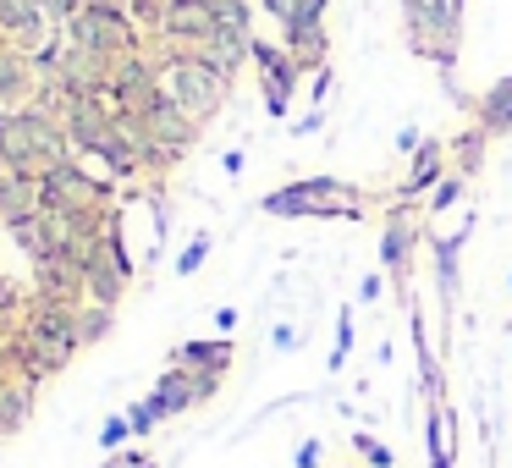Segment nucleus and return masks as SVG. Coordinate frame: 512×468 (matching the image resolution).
Segmentation results:
<instances>
[{"mask_svg":"<svg viewBox=\"0 0 512 468\" xmlns=\"http://www.w3.org/2000/svg\"><path fill=\"white\" fill-rule=\"evenodd\" d=\"M259 210L276 215V221H364L375 210V193L342 177H298L270 188Z\"/></svg>","mask_w":512,"mask_h":468,"instance_id":"f257e3e1","label":"nucleus"},{"mask_svg":"<svg viewBox=\"0 0 512 468\" xmlns=\"http://www.w3.org/2000/svg\"><path fill=\"white\" fill-rule=\"evenodd\" d=\"M67 155H72V144L50 111H39V105H12L6 111L0 105V160H6V171H17V177H45Z\"/></svg>","mask_w":512,"mask_h":468,"instance_id":"f03ea898","label":"nucleus"},{"mask_svg":"<svg viewBox=\"0 0 512 468\" xmlns=\"http://www.w3.org/2000/svg\"><path fill=\"white\" fill-rule=\"evenodd\" d=\"M463 17H468V0H402V45L446 78V72H457Z\"/></svg>","mask_w":512,"mask_h":468,"instance_id":"7ed1b4c3","label":"nucleus"},{"mask_svg":"<svg viewBox=\"0 0 512 468\" xmlns=\"http://www.w3.org/2000/svg\"><path fill=\"white\" fill-rule=\"evenodd\" d=\"M61 34H67V45L89 50L100 61H122L133 50H144V34L127 17V0H83V12L72 23H61Z\"/></svg>","mask_w":512,"mask_h":468,"instance_id":"20e7f679","label":"nucleus"},{"mask_svg":"<svg viewBox=\"0 0 512 468\" xmlns=\"http://www.w3.org/2000/svg\"><path fill=\"white\" fill-rule=\"evenodd\" d=\"M39 204L50 215H100V210H116V188L105 177H94L89 160L67 155L61 166H50L39 177Z\"/></svg>","mask_w":512,"mask_h":468,"instance_id":"39448f33","label":"nucleus"},{"mask_svg":"<svg viewBox=\"0 0 512 468\" xmlns=\"http://www.w3.org/2000/svg\"><path fill=\"white\" fill-rule=\"evenodd\" d=\"M430 243V221H424L419 204H386L380 210V270L391 276V287L408 292L413 281V259Z\"/></svg>","mask_w":512,"mask_h":468,"instance_id":"423d86ee","label":"nucleus"},{"mask_svg":"<svg viewBox=\"0 0 512 468\" xmlns=\"http://www.w3.org/2000/svg\"><path fill=\"white\" fill-rule=\"evenodd\" d=\"M160 94H166V72H160V61H149V50H133V56L111 61V83H105V94H94V100H105L116 116H138L144 105H155Z\"/></svg>","mask_w":512,"mask_h":468,"instance_id":"0eeeda50","label":"nucleus"},{"mask_svg":"<svg viewBox=\"0 0 512 468\" xmlns=\"http://www.w3.org/2000/svg\"><path fill=\"white\" fill-rule=\"evenodd\" d=\"M166 94L182 105V111L193 116L199 127H210L215 116H221V105H226V94H232V83L221 78V72H210L204 61H171L166 67Z\"/></svg>","mask_w":512,"mask_h":468,"instance_id":"6e6552de","label":"nucleus"},{"mask_svg":"<svg viewBox=\"0 0 512 468\" xmlns=\"http://www.w3.org/2000/svg\"><path fill=\"white\" fill-rule=\"evenodd\" d=\"M254 72H259V100H265V111L276 122H292V94L303 83V67L287 56V45L254 34Z\"/></svg>","mask_w":512,"mask_h":468,"instance_id":"1a4fd4ad","label":"nucleus"},{"mask_svg":"<svg viewBox=\"0 0 512 468\" xmlns=\"http://www.w3.org/2000/svg\"><path fill=\"white\" fill-rule=\"evenodd\" d=\"M474 210L463 215V221L452 226V232H430V259H435V292H441V309H452L457 303V281H463V248H468V237H474Z\"/></svg>","mask_w":512,"mask_h":468,"instance_id":"9d476101","label":"nucleus"},{"mask_svg":"<svg viewBox=\"0 0 512 468\" xmlns=\"http://www.w3.org/2000/svg\"><path fill=\"white\" fill-rule=\"evenodd\" d=\"M138 122H144V127H149V138H155L160 149H171L177 160H188V155H193V144H199V122H193V116L182 111V105L171 100V94H160L155 105H144V111H138Z\"/></svg>","mask_w":512,"mask_h":468,"instance_id":"9b49d317","label":"nucleus"},{"mask_svg":"<svg viewBox=\"0 0 512 468\" xmlns=\"http://www.w3.org/2000/svg\"><path fill=\"white\" fill-rule=\"evenodd\" d=\"M193 61H204L210 72H221L226 83L243 78V67H254V34H237V28H210V34L193 45Z\"/></svg>","mask_w":512,"mask_h":468,"instance_id":"f8f14e48","label":"nucleus"},{"mask_svg":"<svg viewBox=\"0 0 512 468\" xmlns=\"http://www.w3.org/2000/svg\"><path fill=\"white\" fill-rule=\"evenodd\" d=\"M446 171H452V166H446V138H424V149L408 160V177L391 188L386 204H419V210H424V199L435 193V182H441Z\"/></svg>","mask_w":512,"mask_h":468,"instance_id":"ddd939ff","label":"nucleus"},{"mask_svg":"<svg viewBox=\"0 0 512 468\" xmlns=\"http://www.w3.org/2000/svg\"><path fill=\"white\" fill-rule=\"evenodd\" d=\"M28 298L61 303V309H83V303H89V287H83V265H72V259H45V265H34Z\"/></svg>","mask_w":512,"mask_h":468,"instance_id":"4468645a","label":"nucleus"},{"mask_svg":"<svg viewBox=\"0 0 512 468\" xmlns=\"http://www.w3.org/2000/svg\"><path fill=\"white\" fill-rule=\"evenodd\" d=\"M177 369H199V375H226L237 364V342L232 336H193V342H177L171 353Z\"/></svg>","mask_w":512,"mask_h":468,"instance_id":"2eb2a0df","label":"nucleus"},{"mask_svg":"<svg viewBox=\"0 0 512 468\" xmlns=\"http://www.w3.org/2000/svg\"><path fill=\"white\" fill-rule=\"evenodd\" d=\"M215 28L210 17V0H171L166 6V28H160V39H171V45H182L193 56V45H199L204 34Z\"/></svg>","mask_w":512,"mask_h":468,"instance_id":"dca6fc26","label":"nucleus"},{"mask_svg":"<svg viewBox=\"0 0 512 468\" xmlns=\"http://www.w3.org/2000/svg\"><path fill=\"white\" fill-rule=\"evenodd\" d=\"M424 457H430V468H457V413H452V402H430V408H424Z\"/></svg>","mask_w":512,"mask_h":468,"instance_id":"f3484780","label":"nucleus"},{"mask_svg":"<svg viewBox=\"0 0 512 468\" xmlns=\"http://www.w3.org/2000/svg\"><path fill=\"white\" fill-rule=\"evenodd\" d=\"M408 331H413V358H419V391L424 402H446V375H441V358H435V342L424 331V309L408 303Z\"/></svg>","mask_w":512,"mask_h":468,"instance_id":"a211bd4d","label":"nucleus"},{"mask_svg":"<svg viewBox=\"0 0 512 468\" xmlns=\"http://www.w3.org/2000/svg\"><path fill=\"white\" fill-rule=\"evenodd\" d=\"M149 408L160 413V424L166 419H177V413H188V408H199V391H193V369H160V380L149 386Z\"/></svg>","mask_w":512,"mask_h":468,"instance_id":"6ab92c4d","label":"nucleus"},{"mask_svg":"<svg viewBox=\"0 0 512 468\" xmlns=\"http://www.w3.org/2000/svg\"><path fill=\"white\" fill-rule=\"evenodd\" d=\"M34 89H39V78H34L28 50H17V45L0 39V105H6V111H12V105H28Z\"/></svg>","mask_w":512,"mask_h":468,"instance_id":"aec40b11","label":"nucleus"},{"mask_svg":"<svg viewBox=\"0 0 512 468\" xmlns=\"http://www.w3.org/2000/svg\"><path fill=\"white\" fill-rule=\"evenodd\" d=\"M39 210H45V204H39V177H17V171H6V177H0V226L12 232V226L34 221Z\"/></svg>","mask_w":512,"mask_h":468,"instance_id":"412c9836","label":"nucleus"},{"mask_svg":"<svg viewBox=\"0 0 512 468\" xmlns=\"http://www.w3.org/2000/svg\"><path fill=\"white\" fill-rule=\"evenodd\" d=\"M485 155H490V133L479 122L457 127V133L446 138V166H452L457 177H479V171H485Z\"/></svg>","mask_w":512,"mask_h":468,"instance_id":"4be33fe9","label":"nucleus"},{"mask_svg":"<svg viewBox=\"0 0 512 468\" xmlns=\"http://www.w3.org/2000/svg\"><path fill=\"white\" fill-rule=\"evenodd\" d=\"M281 45H287V56L298 61L303 72H320V67H331V28H325V23L287 28V34H281Z\"/></svg>","mask_w":512,"mask_h":468,"instance_id":"5701e85b","label":"nucleus"},{"mask_svg":"<svg viewBox=\"0 0 512 468\" xmlns=\"http://www.w3.org/2000/svg\"><path fill=\"white\" fill-rule=\"evenodd\" d=\"M474 122L485 127L490 138H512V72L496 78L485 94H474Z\"/></svg>","mask_w":512,"mask_h":468,"instance_id":"b1692460","label":"nucleus"},{"mask_svg":"<svg viewBox=\"0 0 512 468\" xmlns=\"http://www.w3.org/2000/svg\"><path fill=\"white\" fill-rule=\"evenodd\" d=\"M100 160L105 171H111V177H122V182H138L144 177V166H138V149H133V138L122 133V127H111V133H105V144H100Z\"/></svg>","mask_w":512,"mask_h":468,"instance_id":"393cba45","label":"nucleus"},{"mask_svg":"<svg viewBox=\"0 0 512 468\" xmlns=\"http://www.w3.org/2000/svg\"><path fill=\"white\" fill-rule=\"evenodd\" d=\"M12 243L28 254V265H45V259H61L56 254V243H50V226H45V210L34 215V221H23V226H12Z\"/></svg>","mask_w":512,"mask_h":468,"instance_id":"a878e982","label":"nucleus"},{"mask_svg":"<svg viewBox=\"0 0 512 468\" xmlns=\"http://www.w3.org/2000/svg\"><path fill=\"white\" fill-rule=\"evenodd\" d=\"M259 12L276 17L281 34H287V28H303V23H325V12H314L309 0H259Z\"/></svg>","mask_w":512,"mask_h":468,"instance_id":"bb28decb","label":"nucleus"},{"mask_svg":"<svg viewBox=\"0 0 512 468\" xmlns=\"http://www.w3.org/2000/svg\"><path fill=\"white\" fill-rule=\"evenodd\" d=\"M111 325H116V309H105V303H83L78 309V342L100 347L105 336H111Z\"/></svg>","mask_w":512,"mask_h":468,"instance_id":"cd10ccee","label":"nucleus"},{"mask_svg":"<svg viewBox=\"0 0 512 468\" xmlns=\"http://www.w3.org/2000/svg\"><path fill=\"white\" fill-rule=\"evenodd\" d=\"M254 12H259V0H210L215 28H237V34H254Z\"/></svg>","mask_w":512,"mask_h":468,"instance_id":"c85d7f7f","label":"nucleus"},{"mask_svg":"<svg viewBox=\"0 0 512 468\" xmlns=\"http://www.w3.org/2000/svg\"><path fill=\"white\" fill-rule=\"evenodd\" d=\"M463 193H468V177H457V171H446V177L435 182V193L424 199V221H435V215L457 210V204H463Z\"/></svg>","mask_w":512,"mask_h":468,"instance_id":"c756f323","label":"nucleus"},{"mask_svg":"<svg viewBox=\"0 0 512 468\" xmlns=\"http://www.w3.org/2000/svg\"><path fill=\"white\" fill-rule=\"evenodd\" d=\"M353 452H358L364 468H397V452H391L375 430H353Z\"/></svg>","mask_w":512,"mask_h":468,"instance_id":"7c9ffc66","label":"nucleus"},{"mask_svg":"<svg viewBox=\"0 0 512 468\" xmlns=\"http://www.w3.org/2000/svg\"><path fill=\"white\" fill-rule=\"evenodd\" d=\"M347 358H353V309L336 314V342H331V358H325V364H331V375H342Z\"/></svg>","mask_w":512,"mask_h":468,"instance_id":"2f4dec72","label":"nucleus"},{"mask_svg":"<svg viewBox=\"0 0 512 468\" xmlns=\"http://www.w3.org/2000/svg\"><path fill=\"white\" fill-rule=\"evenodd\" d=\"M210 248H215V237H210V232H193V237H188V248L177 254V276H199L204 259H210Z\"/></svg>","mask_w":512,"mask_h":468,"instance_id":"473e14b6","label":"nucleus"},{"mask_svg":"<svg viewBox=\"0 0 512 468\" xmlns=\"http://www.w3.org/2000/svg\"><path fill=\"white\" fill-rule=\"evenodd\" d=\"M127 441H133V424H127V413H111V419L100 424V452H122Z\"/></svg>","mask_w":512,"mask_h":468,"instance_id":"72a5a7b5","label":"nucleus"},{"mask_svg":"<svg viewBox=\"0 0 512 468\" xmlns=\"http://www.w3.org/2000/svg\"><path fill=\"white\" fill-rule=\"evenodd\" d=\"M127 424H133V441H149V435L160 430V413L149 408V397H144V402H133V408H127Z\"/></svg>","mask_w":512,"mask_h":468,"instance_id":"f704fd0d","label":"nucleus"},{"mask_svg":"<svg viewBox=\"0 0 512 468\" xmlns=\"http://www.w3.org/2000/svg\"><path fill=\"white\" fill-rule=\"evenodd\" d=\"M292 138H314V133H325V105H309L303 116H292Z\"/></svg>","mask_w":512,"mask_h":468,"instance_id":"c9c22d12","label":"nucleus"},{"mask_svg":"<svg viewBox=\"0 0 512 468\" xmlns=\"http://www.w3.org/2000/svg\"><path fill=\"white\" fill-rule=\"evenodd\" d=\"M34 6L50 17V23H72V17L83 12V0H34Z\"/></svg>","mask_w":512,"mask_h":468,"instance_id":"e433bc0d","label":"nucleus"},{"mask_svg":"<svg viewBox=\"0 0 512 468\" xmlns=\"http://www.w3.org/2000/svg\"><path fill=\"white\" fill-rule=\"evenodd\" d=\"M386 287H391L386 270H369V276L358 281V303H380V298H386Z\"/></svg>","mask_w":512,"mask_h":468,"instance_id":"4c0bfd02","label":"nucleus"},{"mask_svg":"<svg viewBox=\"0 0 512 468\" xmlns=\"http://www.w3.org/2000/svg\"><path fill=\"white\" fill-rule=\"evenodd\" d=\"M331 89H336V72L320 67V72H314V83H309V105H325V100H331Z\"/></svg>","mask_w":512,"mask_h":468,"instance_id":"58836bf2","label":"nucleus"},{"mask_svg":"<svg viewBox=\"0 0 512 468\" xmlns=\"http://www.w3.org/2000/svg\"><path fill=\"white\" fill-rule=\"evenodd\" d=\"M270 342H276V353H298V342H303V331H298V325H287V320H281V325H276V331H270Z\"/></svg>","mask_w":512,"mask_h":468,"instance_id":"ea45409f","label":"nucleus"},{"mask_svg":"<svg viewBox=\"0 0 512 468\" xmlns=\"http://www.w3.org/2000/svg\"><path fill=\"white\" fill-rule=\"evenodd\" d=\"M100 468H149V452H127L122 446V452H105Z\"/></svg>","mask_w":512,"mask_h":468,"instance_id":"a19ab883","label":"nucleus"},{"mask_svg":"<svg viewBox=\"0 0 512 468\" xmlns=\"http://www.w3.org/2000/svg\"><path fill=\"white\" fill-rule=\"evenodd\" d=\"M419 149H424V133H419V127H413V122H408V127H397V155H408V160H413Z\"/></svg>","mask_w":512,"mask_h":468,"instance_id":"79ce46f5","label":"nucleus"},{"mask_svg":"<svg viewBox=\"0 0 512 468\" xmlns=\"http://www.w3.org/2000/svg\"><path fill=\"white\" fill-rule=\"evenodd\" d=\"M237 325H243V314H237L232 303H221V309H215V331H221V336H232Z\"/></svg>","mask_w":512,"mask_h":468,"instance_id":"37998d69","label":"nucleus"},{"mask_svg":"<svg viewBox=\"0 0 512 468\" xmlns=\"http://www.w3.org/2000/svg\"><path fill=\"white\" fill-rule=\"evenodd\" d=\"M320 457H325V446H320V441H303L292 463H298V468H320Z\"/></svg>","mask_w":512,"mask_h":468,"instance_id":"c03bdc74","label":"nucleus"},{"mask_svg":"<svg viewBox=\"0 0 512 468\" xmlns=\"http://www.w3.org/2000/svg\"><path fill=\"white\" fill-rule=\"evenodd\" d=\"M243 166H248L243 149H226V155H221V171H226V177H243Z\"/></svg>","mask_w":512,"mask_h":468,"instance_id":"a18cd8bd","label":"nucleus"},{"mask_svg":"<svg viewBox=\"0 0 512 468\" xmlns=\"http://www.w3.org/2000/svg\"><path fill=\"white\" fill-rule=\"evenodd\" d=\"M309 6H314V12H331V0H309Z\"/></svg>","mask_w":512,"mask_h":468,"instance_id":"49530a36","label":"nucleus"},{"mask_svg":"<svg viewBox=\"0 0 512 468\" xmlns=\"http://www.w3.org/2000/svg\"><path fill=\"white\" fill-rule=\"evenodd\" d=\"M507 292H512V270H507Z\"/></svg>","mask_w":512,"mask_h":468,"instance_id":"de8ad7c7","label":"nucleus"},{"mask_svg":"<svg viewBox=\"0 0 512 468\" xmlns=\"http://www.w3.org/2000/svg\"><path fill=\"white\" fill-rule=\"evenodd\" d=\"M0 177H6V160H0Z\"/></svg>","mask_w":512,"mask_h":468,"instance_id":"09e8293b","label":"nucleus"},{"mask_svg":"<svg viewBox=\"0 0 512 468\" xmlns=\"http://www.w3.org/2000/svg\"><path fill=\"white\" fill-rule=\"evenodd\" d=\"M149 468H155V463H149Z\"/></svg>","mask_w":512,"mask_h":468,"instance_id":"8fccbe9b","label":"nucleus"}]
</instances>
